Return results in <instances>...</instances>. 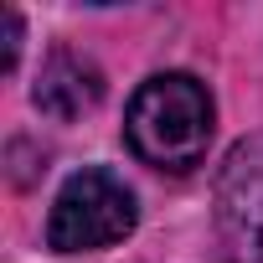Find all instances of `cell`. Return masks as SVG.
Returning a JSON list of instances; mask_svg holds the SVG:
<instances>
[{
    "instance_id": "obj_1",
    "label": "cell",
    "mask_w": 263,
    "mask_h": 263,
    "mask_svg": "<svg viewBox=\"0 0 263 263\" xmlns=\"http://www.w3.org/2000/svg\"><path fill=\"white\" fill-rule=\"evenodd\" d=\"M212 93L191 72H155L135 88L124 108V140L145 165L186 176L206 160L212 145Z\"/></svg>"
},
{
    "instance_id": "obj_2",
    "label": "cell",
    "mask_w": 263,
    "mask_h": 263,
    "mask_svg": "<svg viewBox=\"0 0 263 263\" xmlns=\"http://www.w3.org/2000/svg\"><path fill=\"white\" fill-rule=\"evenodd\" d=\"M140 206L114 171L103 165H83L62 181L52 217H47V248L52 253H93V248H114L135 232Z\"/></svg>"
},
{
    "instance_id": "obj_3",
    "label": "cell",
    "mask_w": 263,
    "mask_h": 263,
    "mask_svg": "<svg viewBox=\"0 0 263 263\" xmlns=\"http://www.w3.org/2000/svg\"><path fill=\"white\" fill-rule=\"evenodd\" d=\"M217 232L227 263H263V140H242L217 176Z\"/></svg>"
},
{
    "instance_id": "obj_4",
    "label": "cell",
    "mask_w": 263,
    "mask_h": 263,
    "mask_svg": "<svg viewBox=\"0 0 263 263\" xmlns=\"http://www.w3.org/2000/svg\"><path fill=\"white\" fill-rule=\"evenodd\" d=\"M31 98L52 119H78V114H88L103 98V72L88 57H78V52H52L42 62V72H36Z\"/></svg>"
},
{
    "instance_id": "obj_5",
    "label": "cell",
    "mask_w": 263,
    "mask_h": 263,
    "mask_svg": "<svg viewBox=\"0 0 263 263\" xmlns=\"http://www.w3.org/2000/svg\"><path fill=\"white\" fill-rule=\"evenodd\" d=\"M16 57H21V16L6 11V72L16 67Z\"/></svg>"
}]
</instances>
